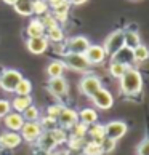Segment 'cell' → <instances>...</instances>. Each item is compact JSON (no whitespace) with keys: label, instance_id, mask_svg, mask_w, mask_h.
I'll use <instances>...</instances> for the list:
<instances>
[{"label":"cell","instance_id":"8","mask_svg":"<svg viewBox=\"0 0 149 155\" xmlns=\"http://www.w3.org/2000/svg\"><path fill=\"white\" fill-rule=\"evenodd\" d=\"M47 88L50 91L51 96L58 97V99H63L66 97L67 93H69V83L64 77H58V78H50L47 83Z\"/></svg>","mask_w":149,"mask_h":155},{"label":"cell","instance_id":"28","mask_svg":"<svg viewBox=\"0 0 149 155\" xmlns=\"http://www.w3.org/2000/svg\"><path fill=\"white\" fill-rule=\"evenodd\" d=\"M21 115H22V118H24V122H39L40 117H42L40 115V109L37 106H34V104L27 107Z\"/></svg>","mask_w":149,"mask_h":155},{"label":"cell","instance_id":"29","mask_svg":"<svg viewBox=\"0 0 149 155\" xmlns=\"http://www.w3.org/2000/svg\"><path fill=\"white\" fill-rule=\"evenodd\" d=\"M133 59L136 64H141V62H144L149 59V48L146 47V45H140V47H136L133 50Z\"/></svg>","mask_w":149,"mask_h":155},{"label":"cell","instance_id":"6","mask_svg":"<svg viewBox=\"0 0 149 155\" xmlns=\"http://www.w3.org/2000/svg\"><path fill=\"white\" fill-rule=\"evenodd\" d=\"M42 133H43V128L39 122H24V125H22V128L19 131L21 139L29 142V144H36L39 141V137L42 136Z\"/></svg>","mask_w":149,"mask_h":155},{"label":"cell","instance_id":"19","mask_svg":"<svg viewBox=\"0 0 149 155\" xmlns=\"http://www.w3.org/2000/svg\"><path fill=\"white\" fill-rule=\"evenodd\" d=\"M111 61H116V62H120V64H124V66L131 67V64L135 62V59H133V50H130V48H127V47H124L122 50H119L117 53L112 56Z\"/></svg>","mask_w":149,"mask_h":155},{"label":"cell","instance_id":"31","mask_svg":"<svg viewBox=\"0 0 149 155\" xmlns=\"http://www.w3.org/2000/svg\"><path fill=\"white\" fill-rule=\"evenodd\" d=\"M127 69H130L128 66H124V64H120V62H116V61H111V64H109V74L114 77V78H122V75L125 72H127Z\"/></svg>","mask_w":149,"mask_h":155},{"label":"cell","instance_id":"27","mask_svg":"<svg viewBox=\"0 0 149 155\" xmlns=\"http://www.w3.org/2000/svg\"><path fill=\"white\" fill-rule=\"evenodd\" d=\"M32 93V82L29 78L22 77V80L18 83V87L15 90V94L16 96H31Z\"/></svg>","mask_w":149,"mask_h":155},{"label":"cell","instance_id":"9","mask_svg":"<svg viewBox=\"0 0 149 155\" xmlns=\"http://www.w3.org/2000/svg\"><path fill=\"white\" fill-rule=\"evenodd\" d=\"M127 130H128V126L122 120H112V122L104 125L106 137H109L112 141H119L120 137H124L125 133H127Z\"/></svg>","mask_w":149,"mask_h":155},{"label":"cell","instance_id":"33","mask_svg":"<svg viewBox=\"0 0 149 155\" xmlns=\"http://www.w3.org/2000/svg\"><path fill=\"white\" fill-rule=\"evenodd\" d=\"M85 139H80V137H74V136H69V139H67V144H69V150L72 152H82V149L85 146Z\"/></svg>","mask_w":149,"mask_h":155},{"label":"cell","instance_id":"37","mask_svg":"<svg viewBox=\"0 0 149 155\" xmlns=\"http://www.w3.org/2000/svg\"><path fill=\"white\" fill-rule=\"evenodd\" d=\"M116 142H117V141H112V139H109V137H104V139L101 141L103 153H111V152H114V149H116Z\"/></svg>","mask_w":149,"mask_h":155},{"label":"cell","instance_id":"30","mask_svg":"<svg viewBox=\"0 0 149 155\" xmlns=\"http://www.w3.org/2000/svg\"><path fill=\"white\" fill-rule=\"evenodd\" d=\"M82 155H104V153H103L101 144L95 141H87L82 149Z\"/></svg>","mask_w":149,"mask_h":155},{"label":"cell","instance_id":"42","mask_svg":"<svg viewBox=\"0 0 149 155\" xmlns=\"http://www.w3.org/2000/svg\"><path fill=\"white\" fill-rule=\"evenodd\" d=\"M48 155H69V152H67V150H53Z\"/></svg>","mask_w":149,"mask_h":155},{"label":"cell","instance_id":"24","mask_svg":"<svg viewBox=\"0 0 149 155\" xmlns=\"http://www.w3.org/2000/svg\"><path fill=\"white\" fill-rule=\"evenodd\" d=\"M13 8L21 16H32L34 15V0H18L13 5Z\"/></svg>","mask_w":149,"mask_h":155},{"label":"cell","instance_id":"7","mask_svg":"<svg viewBox=\"0 0 149 155\" xmlns=\"http://www.w3.org/2000/svg\"><path fill=\"white\" fill-rule=\"evenodd\" d=\"M100 88H103L101 80L96 75H91V74H87V75L82 77V78H80V82H79L80 93L85 94L87 97H90V99H91V96H93Z\"/></svg>","mask_w":149,"mask_h":155},{"label":"cell","instance_id":"44","mask_svg":"<svg viewBox=\"0 0 149 155\" xmlns=\"http://www.w3.org/2000/svg\"><path fill=\"white\" fill-rule=\"evenodd\" d=\"M3 2L7 3V5H11V7H13V5H15L16 2H18V0H3Z\"/></svg>","mask_w":149,"mask_h":155},{"label":"cell","instance_id":"22","mask_svg":"<svg viewBox=\"0 0 149 155\" xmlns=\"http://www.w3.org/2000/svg\"><path fill=\"white\" fill-rule=\"evenodd\" d=\"M64 71H66V66L61 59H53L48 62L47 66V75L50 78H58L64 75Z\"/></svg>","mask_w":149,"mask_h":155},{"label":"cell","instance_id":"17","mask_svg":"<svg viewBox=\"0 0 149 155\" xmlns=\"http://www.w3.org/2000/svg\"><path fill=\"white\" fill-rule=\"evenodd\" d=\"M26 35H27V38L45 37V27L42 24V21H40V18H32L29 21V24L26 27Z\"/></svg>","mask_w":149,"mask_h":155},{"label":"cell","instance_id":"39","mask_svg":"<svg viewBox=\"0 0 149 155\" xmlns=\"http://www.w3.org/2000/svg\"><path fill=\"white\" fill-rule=\"evenodd\" d=\"M11 112V104L8 99H0V118H3L5 115H8Z\"/></svg>","mask_w":149,"mask_h":155},{"label":"cell","instance_id":"5","mask_svg":"<svg viewBox=\"0 0 149 155\" xmlns=\"http://www.w3.org/2000/svg\"><path fill=\"white\" fill-rule=\"evenodd\" d=\"M124 47H125V45H124V31L122 29L111 32L109 35L106 37L104 43H103V48H104L106 54L111 56V58L117 53L119 50H122Z\"/></svg>","mask_w":149,"mask_h":155},{"label":"cell","instance_id":"40","mask_svg":"<svg viewBox=\"0 0 149 155\" xmlns=\"http://www.w3.org/2000/svg\"><path fill=\"white\" fill-rule=\"evenodd\" d=\"M136 153L138 155H149V137H146V139H143L140 142L138 149H136Z\"/></svg>","mask_w":149,"mask_h":155},{"label":"cell","instance_id":"15","mask_svg":"<svg viewBox=\"0 0 149 155\" xmlns=\"http://www.w3.org/2000/svg\"><path fill=\"white\" fill-rule=\"evenodd\" d=\"M3 125H5V128H7L8 131H15V133H19L21 128H22V125H24V118H22L21 114L11 110L8 115H5V117H3Z\"/></svg>","mask_w":149,"mask_h":155},{"label":"cell","instance_id":"25","mask_svg":"<svg viewBox=\"0 0 149 155\" xmlns=\"http://www.w3.org/2000/svg\"><path fill=\"white\" fill-rule=\"evenodd\" d=\"M124 45L130 50H135L136 47L141 45L140 34L136 31H124Z\"/></svg>","mask_w":149,"mask_h":155},{"label":"cell","instance_id":"14","mask_svg":"<svg viewBox=\"0 0 149 155\" xmlns=\"http://www.w3.org/2000/svg\"><path fill=\"white\" fill-rule=\"evenodd\" d=\"M85 58L90 62V66H98L104 62L107 54H106L104 48H103V45H90V48L85 53Z\"/></svg>","mask_w":149,"mask_h":155},{"label":"cell","instance_id":"12","mask_svg":"<svg viewBox=\"0 0 149 155\" xmlns=\"http://www.w3.org/2000/svg\"><path fill=\"white\" fill-rule=\"evenodd\" d=\"M37 144V147H39V150L40 152H43V153H51L53 150H56L58 149V142H56V139H55V136H53V131L51 130H45L43 133H42V136L39 137V141L36 142Z\"/></svg>","mask_w":149,"mask_h":155},{"label":"cell","instance_id":"45","mask_svg":"<svg viewBox=\"0 0 149 155\" xmlns=\"http://www.w3.org/2000/svg\"><path fill=\"white\" fill-rule=\"evenodd\" d=\"M67 2H69V3H71V0H67Z\"/></svg>","mask_w":149,"mask_h":155},{"label":"cell","instance_id":"38","mask_svg":"<svg viewBox=\"0 0 149 155\" xmlns=\"http://www.w3.org/2000/svg\"><path fill=\"white\" fill-rule=\"evenodd\" d=\"M40 21H42V24H43L45 29H50V27H53V26H58V22H56V19L53 18V15H51V13L43 15L42 18H40Z\"/></svg>","mask_w":149,"mask_h":155},{"label":"cell","instance_id":"43","mask_svg":"<svg viewBox=\"0 0 149 155\" xmlns=\"http://www.w3.org/2000/svg\"><path fill=\"white\" fill-rule=\"evenodd\" d=\"M85 2H88V0H71V5H83Z\"/></svg>","mask_w":149,"mask_h":155},{"label":"cell","instance_id":"21","mask_svg":"<svg viewBox=\"0 0 149 155\" xmlns=\"http://www.w3.org/2000/svg\"><path fill=\"white\" fill-rule=\"evenodd\" d=\"M79 122L87 125V126L98 123V112L91 107H85L82 110H79Z\"/></svg>","mask_w":149,"mask_h":155},{"label":"cell","instance_id":"4","mask_svg":"<svg viewBox=\"0 0 149 155\" xmlns=\"http://www.w3.org/2000/svg\"><path fill=\"white\" fill-rule=\"evenodd\" d=\"M64 53H74V54H85L90 48V40L83 35H76L67 38L64 43Z\"/></svg>","mask_w":149,"mask_h":155},{"label":"cell","instance_id":"41","mask_svg":"<svg viewBox=\"0 0 149 155\" xmlns=\"http://www.w3.org/2000/svg\"><path fill=\"white\" fill-rule=\"evenodd\" d=\"M63 2H67V0H47V3L50 5V8H53V7H56V5L63 3Z\"/></svg>","mask_w":149,"mask_h":155},{"label":"cell","instance_id":"16","mask_svg":"<svg viewBox=\"0 0 149 155\" xmlns=\"http://www.w3.org/2000/svg\"><path fill=\"white\" fill-rule=\"evenodd\" d=\"M48 45L50 42L45 37H39V38H27L26 40V47L27 50L31 51L32 54H43L45 51L48 50Z\"/></svg>","mask_w":149,"mask_h":155},{"label":"cell","instance_id":"23","mask_svg":"<svg viewBox=\"0 0 149 155\" xmlns=\"http://www.w3.org/2000/svg\"><path fill=\"white\" fill-rule=\"evenodd\" d=\"M45 38L51 43H63L64 42V31L63 27L58 24V26H53L50 29H45Z\"/></svg>","mask_w":149,"mask_h":155},{"label":"cell","instance_id":"34","mask_svg":"<svg viewBox=\"0 0 149 155\" xmlns=\"http://www.w3.org/2000/svg\"><path fill=\"white\" fill-rule=\"evenodd\" d=\"M71 131H72L71 136H74V137H80V139H85V136L88 134V126L79 122Z\"/></svg>","mask_w":149,"mask_h":155},{"label":"cell","instance_id":"13","mask_svg":"<svg viewBox=\"0 0 149 155\" xmlns=\"http://www.w3.org/2000/svg\"><path fill=\"white\" fill-rule=\"evenodd\" d=\"M22 144L21 134L15 133V131H2L0 133V149H7V150H13V149L19 147Z\"/></svg>","mask_w":149,"mask_h":155},{"label":"cell","instance_id":"26","mask_svg":"<svg viewBox=\"0 0 149 155\" xmlns=\"http://www.w3.org/2000/svg\"><path fill=\"white\" fill-rule=\"evenodd\" d=\"M87 136H90V141H95V142H98V144H101V141L106 137L104 125L95 123V125L88 126V134H87Z\"/></svg>","mask_w":149,"mask_h":155},{"label":"cell","instance_id":"1","mask_svg":"<svg viewBox=\"0 0 149 155\" xmlns=\"http://www.w3.org/2000/svg\"><path fill=\"white\" fill-rule=\"evenodd\" d=\"M119 87H120V93L125 96L140 94L143 90V75L140 74L138 69L130 67L122 75V78L119 80Z\"/></svg>","mask_w":149,"mask_h":155},{"label":"cell","instance_id":"3","mask_svg":"<svg viewBox=\"0 0 149 155\" xmlns=\"http://www.w3.org/2000/svg\"><path fill=\"white\" fill-rule=\"evenodd\" d=\"M63 62H64L66 69H72L76 72H83L88 74L90 72V62L87 61L85 54H74V53H64L63 54Z\"/></svg>","mask_w":149,"mask_h":155},{"label":"cell","instance_id":"32","mask_svg":"<svg viewBox=\"0 0 149 155\" xmlns=\"http://www.w3.org/2000/svg\"><path fill=\"white\" fill-rule=\"evenodd\" d=\"M47 13H50V5L47 3V0H34V15L42 18Z\"/></svg>","mask_w":149,"mask_h":155},{"label":"cell","instance_id":"20","mask_svg":"<svg viewBox=\"0 0 149 155\" xmlns=\"http://www.w3.org/2000/svg\"><path fill=\"white\" fill-rule=\"evenodd\" d=\"M11 104V110L22 114L29 106H32V96H15L13 99L10 101Z\"/></svg>","mask_w":149,"mask_h":155},{"label":"cell","instance_id":"2","mask_svg":"<svg viewBox=\"0 0 149 155\" xmlns=\"http://www.w3.org/2000/svg\"><path fill=\"white\" fill-rule=\"evenodd\" d=\"M21 80H22V74L18 69H3V71H0V88L5 93H15V90Z\"/></svg>","mask_w":149,"mask_h":155},{"label":"cell","instance_id":"11","mask_svg":"<svg viewBox=\"0 0 149 155\" xmlns=\"http://www.w3.org/2000/svg\"><path fill=\"white\" fill-rule=\"evenodd\" d=\"M91 101H93V104L101 109V110H107V109H111L114 106V96L109 90L106 88H100L96 93L91 96Z\"/></svg>","mask_w":149,"mask_h":155},{"label":"cell","instance_id":"35","mask_svg":"<svg viewBox=\"0 0 149 155\" xmlns=\"http://www.w3.org/2000/svg\"><path fill=\"white\" fill-rule=\"evenodd\" d=\"M66 106H63L61 102H58V104H51L47 107V115L51 117V118H55L56 122H58V117H59V114L63 112V109H64Z\"/></svg>","mask_w":149,"mask_h":155},{"label":"cell","instance_id":"18","mask_svg":"<svg viewBox=\"0 0 149 155\" xmlns=\"http://www.w3.org/2000/svg\"><path fill=\"white\" fill-rule=\"evenodd\" d=\"M69 10H71V3L69 2H63L56 7L50 8V13L53 15V18L56 19V22H66L67 21V16H69Z\"/></svg>","mask_w":149,"mask_h":155},{"label":"cell","instance_id":"10","mask_svg":"<svg viewBox=\"0 0 149 155\" xmlns=\"http://www.w3.org/2000/svg\"><path fill=\"white\" fill-rule=\"evenodd\" d=\"M79 123V112L72 107H64L58 117V125L63 130H72Z\"/></svg>","mask_w":149,"mask_h":155},{"label":"cell","instance_id":"36","mask_svg":"<svg viewBox=\"0 0 149 155\" xmlns=\"http://www.w3.org/2000/svg\"><path fill=\"white\" fill-rule=\"evenodd\" d=\"M39 123L42 125L43 131H45V130H53V128H56V125H58V122H56L55 118H51V117H48V115H45V117H40Z\"/></svg>","mask_w":149,"mask_h":155}]
</instances>
